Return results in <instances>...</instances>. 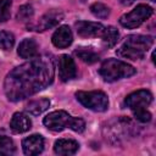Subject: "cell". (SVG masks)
Returning a JSON list of instances; mask_svg holds the SVG:
<instances>
[{"label":"cell","instance_id":"cell-9","mask_svg":"<svg viewBox=\"0 0 156 156\" xmlns=\"http://www.w3.org/2000/svg\"><path fill=\"white\" fill-rule=\"evenodd\" d=\"M62 20H63V13L62 12H60L57 10H50L39 18V21L34 26V29L39 30V32L50 29V28L57 26Z\"/></svg>","mask_w":156,"mask_h":156},{"label":"cell","instance_id":"cell-6","mask_svg":"<svg viewBox=\"0 0 156 156\" xmlns=\"http://www.w3.org/2000/svg\"><path fill=\"white\" fill-rule=\"evenodd\" d=\"M152 13H154V10L150 6L144 5V4H140L135 9H133L130 12L124 13L123 16H121L119 23L124 28L133 29V28L139 27L146 20H149L152 16Z\"/></svg>","mask_w":156,"mask_h":156},{"label":"cell","instance_id":"cell-19","mask_svg":"<svg viewBox=\"0 0 156 156\" xmlns=\"http://www.w3.org/2000/svg\"><path fill=\"white\" fill-rule=\"evenodd\" d=\"M16 151V146L9 136L0 135V155H12Z\"/></svg>","mask_w":156,"mask_h":156},{"label":"cell","instance_id":"cell-20","mask_svg":"<svg viewBox=\"0 0 156 156\" xmlns=\"http://www.w3.org/2000/svg\"><path fill=\"white\" fill-rule=\"evenodd\" d=\"M15 44V37L12 33L6 30H0V49L10 50Z\"/></svg>","mask_w":156,"mask_h":156},{"label":"cell","instance_id":"cell-15","mask_svg":"<svg viewBox=\"0 0 156 156\" xmlns=\"http://www.w3.org/2000/svg\"><path fill=\"white\" fill-rule=\"evenodd\" d=\"M17 54L22 58H33L38 55V44L34 39L26 38L23 39L17 49Z\"/></svg>","mask_w":156,"mask_h":156},{"label":"cell","instance_id":"cell-23","mask_svg":"<svg viewBox=\"0 0 156 156\" xmlns=\"http://www.w3.org/2000/svg\"><path fill=\"white\" fill-rule=\"evenodd\" d=\"M11 15V0H0V22H5Z\"/></svg>","mask_w":156,"mask_h":156},{"label":"cell","instance_id":"cell-17","mask_svg":"<svg viewBox=\"0 0 156 156\" xmlns=\"http://www.w3.org/2000/svg\"><path fill=\"white\" fill-rule=\"evenodd\" d=\"M101 38H102V43H104L105 46L112 48V46H115L117 44L118 38H119V33L115 27H111V26L110 27H105V30H104Z\"/></svg>","mask_w":156,"mask_h":156},{"label":"cell","instance_id":"cell-24","mask_svg":"<svg viewBox=\"0 0 156 156\" xmlns=\"http://www.w3.org/2000/svg\"><path fill=\"white\" fill-rule=\"evenodd\" d=\"M133 115L135 117V119H138L139 122H143V123H146V122H150L151 121V113L144 108V110H138V111H133Z\"/></svg>","mask_w":156,"mask_h":156},{"label":"cell","instance_id":"cell-1","mask_svg":"<svg viewBox=\"0 0 156 156\" xmlns=\"http://www.w3.org/2000/svg\"><path fill=\"white\" fill-rule=\"evenodd\" d=\"M54 62L40 56L13 68L5 78L4 90L10 101H20L45 89L54 79Z\"/></svg>","mask_w":156,"mask_h":156},{"label":"cell","instance_id":"cell-7","mask_svg":"<svg viewBox=\"0 0 156 156\" xmlns=\"http://www.w3.org/2000/svg\"><path fill=\"white\" fill-rule=\"evenodd\" d=\"M126 106L132 111L144 110L152 102V94L149 90H136L126 98Z\"/></svg>","mask_w":156,"mask_h":156},{"label":"cell","instance_id":"cell-14","mask_svg":"<svg viewBox=\"0 0 156 156\" xmlns=\"http://www.w3.org/2000/svg\"><path fill=\"white\" fill-rule=\"evenodd\" d=\"M79 149V144L72 139H58L54 145V151L57 155H74Z\"/></svg>","mask_w":156,"mask_h":156},{"label":"cell","instance_id":"cell-4","mask_svg":"<svg viewBox=\"0 0 156 156\" xmlns=\"http://www.w3.org/2000/svg\"><path fill=\"white\" fill-rule=\"evenodd\" d=\"M135 68L127 62L117 58H107L102 62L99 73L105 82H116L122 78H128L135 74Z\"/></svg>","mask_w":156,"mask_h":156},{"label":"cell","instance_id":"cell-12","mask_svg":"<svg viewBox=\"0 0 156 156\" xmlns=\"http://www.w3.org/2000/svg\"><path fill=\"white\" fill-rule=\"evenodd\" d=\"M52 44L56 46V48H60V49H63V48H67L72 44L73 41V34H72V30L68 26H61L58 27L55 33L52 34Z\"/></svg>","mask_w":156,"mask_h":156},{"label":"cell","instance_id":"cell-5","mask_svg":"<svg viewBox=\"0 0 156 156\" xmlns=\"http://www.w3.org/2000/svg\"><path fill=\"white\" fill-rule=\"evenodd\" d=\"M77 100L87 108L95 112H104L108 107V99L104 91L93 90V91H77Z\"/></svg>","mask_w":156,"mask_h":156},{"label":"cell","instance_id":"cell-8","mask_svg":"<svg viewBox=\"0 0 156 156\" xmlns=\"http://www.w3.org/2000/svg\"><path fill=\"white\" fill-rule=\"evenodd\" d=\"M76 29L79 37L82 38H96L101 37L105 27L98 22H88V21H78L76 22Z\"/></svg>","mask_w":156,"mask_h":156},{"label":"cell","instance_id":"cell-10","mask_svg":"<svg viewBox=\"0 0 156 156\" xmlns=\"http://www.w3.org/2000/svg\"><path fill=\"white\" fill-rule=\"evenodd\" d=\"M77 74V67L73 58L68 55H62L58 58V77L62 82L73 79Z\"/></svg>","mask_w":156,"mask_h":156},{"label":"cell","instance_id":"cell-16","mask_svg":"<svg viewBox=\"0 0 156 156\" xmlns=\"http://www.w3.org/2000/svg\"><path fill=\"white\" fill-rule=\"evenodd\" d=\"M50 106V100L49 99H37V100H32L27 104L26 106V111L29 112L33 116H39L41 115L44 111H46Z\"/></svg>","mask_w":156,"mask_h":156},{"label":"cell","instance_id":"cell-25","mask_svg":"<svg viewBox=\"0 0 156 156\" xmlns=\"http://www.w3.org/2000/svg\"><path fill=\"white\" fill-rule=\"evenodd\" d=\"M150 1H156V0H150Z\"/></svg>","mask_w":156,"mask_h":156},{"label":"cell","instance_id":"cell-13","mask_svg":"<svg viewBox=\"0 0 156 156\" xmlns=\"http://www.w3.org/2000/svg\"><path fill=\"white\" fill-rule=\"evenodd\" d=\"M30 127H32V122L27 115H24L22 112L13 113L11 122H10V128L15 134L24 133V132L29 130Z\"/></svg>","mask_w":156,"mask_h":156},{"label":"cell","instance_id":"cell-18","mask_svg":"<svg viewBox=\"0 0 156 156\" xmlns=\"http://www.w3.org/2000/svg\"><path fill=\"white\" fill-rule=\"evenodd\" d=\"M74 54L87 63H94L99 60V55L91 48H79L74 51Z\"/></svg>","mask_w":156,"mask_h":156},{"label":"cell","instance_id":"cell-22","mask_svg":"<svg viewBox=\"0 0 156 156\" xmlns=\"http://www.w3.org/2000/svg\"><path fill=\"white\" fill-rule=\"evenodd\" d=\"M33 13H34V10L30 5H22L17 11L16 18L18 21H28L32 18Z\"/></svg>","mask_w":156,"mask_h":156},{"label":"cell","instance_id":"cell-21","mask_svg":"<svg viewBox=\"0 0 156 156\" xmlns=\"http://www.w3.org/2000/svg\"><path fill=\"white\" fill-rule=\"evenodd\" d=\"M90 11L98 18H106L110 15V9L102 2H94L90 6Z\"/></svg>","mask_w":156,"mask_h":156},{"label":"cell","instance_id":"cell-11","mask_svg":"<svg viewBox=\"0 0 156 156\" xmlns=\"http://www.w3.org/2000/svg\"><path fill=\"white\" fill-rule=\"evenodd\" d=\"M22 149L26 155L29 156L39 155L44 150V138L39 134L29 135L22 141Z\"/></svg>","mask_w":156,"mask_h":156},{"label":"cell","instance_id":"cell-3","mask_svg":"<svg viewBox=\"0 0 156 156\" xmlns=\"http://www.w3.org/2000/svg\"><path fill=\"white\" fill-rule=\"evenodd\" d=\"M44 126L54 132H61L65 128H71L77 133H82L85 128V122L79 117H72L66 111L58 110L46 115L43 119Z\"/></svg>","mask_w":156,"mask_h":156},{"label":"cell","instance_id":"cell-2","mask_svg":"<svg viewBox=\"0 0 156 156\" xmlns=\"http://www.w3.org/2000/svg\"><path fill=\"white\" fill-rule=\"evenodd\" d=\"M154 44V38L150 35L141 34H132L128 35L124 43L117 49V55L128 60H140L145 56V54L150 50Z\"/></svg>","mask_w":156,"mask_h":156}]
</instances>
